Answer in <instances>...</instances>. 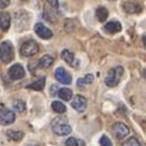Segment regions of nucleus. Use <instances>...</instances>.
<instances>
[{
  "instance_id": "obj_12",
  "label": "nucleus",
  "mask_w": 146,
  "mask_h": 146,
  "mask_svg": "<svg viewBox=\"0 0 146 146\" xmlns=\"http://www.w3.org/2000/svg\"><path fill=\"white\" fill-rule=\"evenodd\" d=\"M122 27L121 24L116 21H111V22H108L106 25H104V30L109 34H116V33H120Z\"/></svg>"
},
{
  "instance_id": "obj_14",
  "label": "nucleus",
  "mask_w": 146,
  "mask_h": 146,
  "mask_svg": "<svg viewBox=\"0 0 146 146\" xmlns=\"http://www.w3.org/2000/svg\"><path fill=\"white\" fill-rule=\"evenodd\" d=\"M44 84H46V78L42 77V78L37 79V80H35L34 83L29 84L27 88L28 89H31V90H36V91H41V90H43Z\"/></svg>"
},
{
  "instance_id": "obj_8",
  "label": "nucleus",
  "mask_w": 146,
  "mask_h": 146,
  "mask_svg": "<svg viewBox=\"0 0 146 146\" xmlns=\"http://www.w3.org/2000/svg\"><path fill=\"white\" fill-rule=\"evenodd\" d=\"M24 76H25V71H24L23 66L19 65V64L13 65L9 70V77L12 79V80H18V79H22Z\"/></svg>"
},
{
  "instance_id": "obj_23",
  "label": "nucleus",
  "mask_w": 146,
  "mask_h": 146,
  "mask_svg": "<svg viewBox=\"0 0 146 146\" xmlns=\"http://www.w3.org/2000/svg\"><path fill=\"white\" fill-rule=\"evenodd\" d=\"M66 146H85V143L80 139L76 138H68L66 140Z\"/></svg>"
},
{
  "instance_id": "obj_5",
  "label": "nucleus",
  "mask_w": 146,
  "mask_h": 146,
  "mask_svg": "<svg viewBox=\"0 0 146 146\" xmlns=\"http://www.w3.org/2000/svg\"><path fill=\"white\" fill-rule=\"evenodd\" d=\"M111 131H113V134L117 139H123L129 134L128 126L125 125L123 122H115L111 127Z\"/></svg>"
},
{
  "instance_id": "obj_21",
  "label": "nucleus",
  "mask_w": 146,
  "mask_h": 146,
  "mask_svg": "<svg viewBox=\"0 0 146 146\" xmlns=\"http://www.w3.org/2000/svg\"><path fill=\"white\" fill-rule=\"evenodd\" d=\"M12 108L15 109V111L17 113H23L24 110H25V103H24L22 100H16L13 101V103H12Z\"/></svg>"
},
{
  "instance_id": "obj_16",
  "label": "nucleus",
  "mask_w": 146,
  "mask_h": 146,
  "mask_svg": "<svg viewBox=\"0 0 146 146\" xmlns=\"http://www.w3.org/2000/svg\"><path fill=\"white\" fill-rule=\"evenodd\" d=\"M61 58L64 59V61H66L68 65H71V66H74V54H73L72 52H70V50H67V49H64L62 52H61Z\"/></svg>"
},
{
  "instance_id": "obj_13",
  "label": "nucleus",
  "mask_w": 146,
  "mask_h": 146,
  "mask_svg": "<svg viewBox=\"0 0 146 146\" xmlns=\"http://www.w3.org/2000/svg\"><path fill=\"white\" fill-rule=\"evenodd\" d=\"M123 9L127 13H131V15H134V13H139L141 11V7L135 3H131V1H127L123 5Z\"/></svg>"
},
{
  "instance_id": "obj_9",
  "label": "nucleus",
  "mask_w": 146,
  "mask_h": 146,
  "mask_svg": "<svg viewBox=\"0 0 146 146\" xmlns=\"http://www.w3.org/2000/svg\"><path fill=\"white\" fill-rule=\"evenodd\" d=\"M86 106H88V102H86V98L82 95H77L74 96V98L72 101V107L73 109H76L77 111L82 113L86 109Z\"/></svg>"
},
{
  "instance_id": "obj_17",
  "label": "nucleus",
  "mask_w": 146,
  "mask_h": 146,
  "mask_svg": "<svg viewBox=\"0 0 146 146\" xmlns=\"http://www.w3.org/2000/svg\"><path fill=\"white\" fill-rule=\"evenodd\" d=\"M58 96L61 98L62 101H70L73 96V92L71 89H67V88H62V89H59L58 91Z\"/></svg>"
},
{
  "instance_id": "obj_26",
  "label": "nucleus",
  "mask_w": 146,
  "mask_h": 146,
  "mask_svg": "<svg viewBox=\"0 0 146 146\" xmlns=\"http://www.w3.org/2000/svg\"><path fill=\"white\" fill-rule=\"evenodd\" d=\"M10 5V0H0V9H5Z\"/></svg>"
},
{
  "instance_id": "obj_30",
  "label": "nucleus",
  "mask_w": 146,
  "mask_h": 146,
  "mask_svg": "<svg viewBox=\"0 0 146 146\" xmlns=\"http://www.w3.org/2000/svg\"><path fill=\"white\" fill-rule=\"evenodd\" d=\"M35 146H38V145H35Z\"/></svg>"
},
{
  "instance_id": "obj_1",
  "label": "nucleus",
  "mask_w": 146,
  "mask_h": 146,
  "mask_svg": "<svg viewBox=\"0 0 146 146\" xmlns=\"http://www.w3.org/2000/svg\"><path fill=\"white\" fill-rule=\"evenodd\" d=\"M52 129L58 135H67L71 133L72 127L70 126L67 119L65 117H55L52 121Z\"/></svg>"
},
{
  "instance_id": "obj_19",
  "label": "nucleus",
  "mask_w": 146,
  "mask_h": 146,
  "mask_svg": "<svg viewBox=\"0 0 146 146\" xmlns=\"http://www.w3.org/2000/svg\"><path fill=\"white\" fill-rule=\"evenodd\" d=\"M96 17L100 22H106L108 18V10L106 7H98L96 10Z\"/></svg>"
},
{
  "instance_id": "obj_7",
  "label": "nucleus",
  "mask_w": 146,
  "mask_h": 146,
  "mask_svg": "<svg viewBox=\"0 0 146 146\" xmlns=\"http://www.w3.org/2000/svg\"><path fill=\"white\" fill-rule=\"evenodd\" d=\"M35 33L37 34L38 37L43 40H49L53 37V33L49 28H47L43 23H36L35 24Z\"/></svg>"
},
{
  "instance_id": "obj_27",
  "label": "nucleus",
  "mask_w": 146,
  "mask_h": 146,
  "mask_svg": "<svg viewBox=\"0 0 146 146\" xmlns=\"http://www.w3.org/2000/svg\"><path fill=\"white\" fill-rule=\"evenodd\" d=\"M48 4H49L50 6H53V7H58L59 6V1L58 0H47Z\"/></svg>"
},
{
  "instance_id": "obj_18",
  "label": "nucleus",
  "mask_w": 146,
  "mask_h": 146,
  "mask_svg": "<svg viewBox=\"0 0 146 146\" xmlns=\"http://www.w3.org/2000/svg\"><path fill=\"white\" fill-rule=\"evenodd\" d=\"M6 137H7L10 140L12 141H19L23 139L24 137V133L23 132H19V131H7L6 132Z\"/></svg>"
},
{
  "instance_id": "obj_11",
  "label": "nucleus",
  "mask_w": 146,
  "mask_h": 146,
  "mask_svg": "<svg viewBox=\"0 0 146 146\" xmlns=\"http://www.w3.org/2000/svg\"><path fill=\"white\" fill-rule=\"evenodd\" d=\"M11 25V16L9 12H1L0 13V29L3 31H7Z\"/></svg>"
},
{
  "instance_id": "obj_6",
  "label": "nucleus",
  "mask_w": 146,
  "mask_h": 146,
  "mask_svg": "<svg viewBox=\"0 0 146 146\" xmlns=\"http://www.w3.org/2000/svg\"><path fill=\"white\" fill-rule=\"evenodd\" d=\"M16 115L15 113L10 110L7 108H1L0 109V123L6 126V125H11L15 122Z\"/></svg>"
},
{
  "instance_id": "obj_22",
  "label": "nucleus",
  "mask_w": 146,
  "mask_h": 146,
  "mask_svg": "<svg viewBox=\"0 0 146 146\" xmlns=\"http://www.w3.org/2000/svg\"><path fill=\"white\" fill-rule=\"evenodd\" d=\"M92 82H94V76H92V74H86L84 78L78 79L77 85H78L79 88H83L84 85H86V84H91Z\"/></svg>"
},
{
  "instance_id": "obj_25",
  "label": "nucleus",
  "mask_w": 146,
  "mask_h": 146,
  "mask_svg": "<svg viewBox=\"0 0 146 146\" xmlns=\"http://www.w3.org/2000/svg\"><path fill=\"white\" fill-rule=\"evenodd\" d=\"M100 143H101V146H113V145H111V141H110V139H109L107 135H102Z\"/></svg>"
},
{
  "instance_id": "obj_20",
  "label": "nucleus",
  "mask_w": 146,
  "mask_h": 146,
  "mask_svg": "<svg viewBox=\"0 0 146 146\" xmlns=\"http://www.w3.org/2000/svg\"><path fill=\"white\" fill-rule=\"evenodd\" d=\"M52 109L55 113L58 114H64L66 111V106L62 102H59V101H54L52 103Z\"/></svg>"
},
{
  "instance_id": "obj_10",
  "label": "nucleus",
  "mask_w": 146,
  "mask_h": 146,
  "mask_svg": "<svg viewBox=\"0 0 146 146\" xmlns=\"http://www.w3.org/2000/svg\"><path fill=\"white\" fill-rule=\"evenodd\" d=\"M55 78H56L58 82L62 83V84H71V82H72L71 74L65 68H62V67L56 68V71H55Z\"/></svg>"
},
{
  "instance_id": "obj_3",
  "label": "nucleus",
  "mask_w": 146,
  "mask_h": 146,
  "mask_svg": "<svg viewBox=\"0 0 146 146\" xmlns=\"http://www.w3.org/2000/svg\"><path fill=\"white\" fill-rule=\"evenodd\" d=\"M15 58V49L10 41H4L0 44V60L4 64L11 62Z\"/></svg>"
},
{
  "instance_id": "obj_15",
  "label": "nucleus",
  "mask_w": 146,
  "mask_h": 146,
  "mask_svg": "<svg viewBox=\"0 0 146 146\" xmlns=\"http://www.w3.org/2000/svg\"><path fill=\"white\" fill-rule=\"evenodd\" d=\"M54 62V59L50 55H43L38 60V66L41 68H49Z\"/></svg>"
},
{
  "instance_id": "obj_4",
  "label": "nucleus",
  "mask_w": 146,
  "mask_h": 146,
  "mask_svg": "<svg viewBox=\"0 0 146 146\" xmlns=\"http://www.w3.org/2000/svg\"><path fill=\"white\" fill-rule=\"evenodd\" d=\"M38 49H40V47H38V44L36 43L34 40H28V41H25L22 44V47H21V54L23 56L30 58V56L36 55V54L38 53Z\"/></svg>"
},
{
  "instance_id": "obj_29",
  "label": "nucleus",
  "mask_w": 146,
  "mask_h": 146,
  "mask_svg": "<svg viewBox=\"0 0 146 146\" xmlns=\"http://www.w3.org/2000/svg\"><path fill=\"white\" fill-rule=\"evenodd\" d=\"M144 77L146 78V70H144Z\"/></svg>"
},
{
  "instance_id": "obj_24",
  "label": "nucleus",
  "mask_w": 146,
  "mask_h": 146,
  "mask_svg": "<svg viewBox=\"0 0 146 146\" xmlns=\"http://www.w3.org/2000/svg\"><path fill=\"white\" fill-rule=\"evenodd\" d=\"M122 146H140V143H139V140L137 138L132 137L129 139H127V140L122 144Z\"/></svg>"
},
{
  "instance_id": "obj_2",
  "label": "nucleus",
  "mask_w": 146,
  "mask_h": 146,
  "mask_svg": "<svg viewBox=\"0 0 146 146\" xmlns=\"http://www.w3.org/2000/svg\"><path fill=\"white\" fill-rule=\"evenodd\" d=\"M123 76V67L122 66H116L108 72L106 77V84L109 88H114L120 83L121 78Z\"/></svg>"
},
{
  "instance_id": "obj_28",
  "label": "nucleus",
  "mask_w": 146,
  "mask_h": 146,
  "mask_svg": "<svg viewBox=\"0 0 146 146\" xmlns=\"http://www.w3.org/2000/svg\"><path fill=\"white\" fill-rule=\"evenodd\" d=\"M144 44H145V47H146V36L144 37Z\"/></svg>"
}]
</instances>
